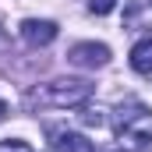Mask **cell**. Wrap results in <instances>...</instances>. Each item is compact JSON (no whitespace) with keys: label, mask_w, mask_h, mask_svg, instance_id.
I'll return each mask as SVG.
<instances>
[{"label":"cell","mask_w":152,"mask_h":152,"mask_svg":"<svg viewBox=\"0 0 152 152\" xmlns=\"http://www.w3.org/2000/svg\"><path fill=\"white\" fill-rule=\"evenodd\" d=\"M113 131L124 152H145L152 145V110L138 99L120 103L113 113Z\"/></svg>","instance_id":"1"},{"label":"cell","mask_w":152,"mask_h":152,"mask_svg":"<svg viewBox=\"0 0 152 152\" xmlns=\"http://www.w3.org/2000/svg\"><path fill=\"white\" fill-rule=\"evenodd\" d=\"M92 99V85L81 81V78H60V81H50V85H39L25 96V106L28 110H75L85 106Z\"/></svg>","instance_id":"2"},{"label":"cell","mask_w":152,"mask_h":152,"mask_svg":"<svg viewBox=\"0 0 152 152\" xmlns=\"http://www.w3.org/2000/svg\"><path fill=\"white\" fill-rule=\"evenodd\" d=\"M67 60L75 67H88V71L106 67L110 64V46H103V42H78V46H71Z\"/></svg>","instance_id":"3"},{"label":"cell","mask_w":152,"mask_h":152,"mask_svg":"<svg viewBox=\"0 0 152 152\" xmlns=\"http://www.w3.org/2000/svg\"><path fill=\"white\" fill-rule=\"evenodd\" d=\"M21 39L28 46H50L57 39V25L53 21H39V18H25L21 21Z\"/></svg>","instance_id":"4"},{"label":"cell","mask_w":152,"mask_h":152,"mask_svg":"<svg viewBox=\"0 0 152 152\" xmlns=\"http://www.w3.org/2000/svg\"><path fill=\"white\" fill-rule=\"evenodd\" d=\"M50 145H53V152H96L81 134L64 131V127H50Z\"/></svg>","instance_id":"5"},{"label":"cell","mask_w":152,"mask_h":152,"mask_svg":"<svg viewBox=\"0 0 152 152\" xmlns=\"http://www.w3.org/2000/svg\"><path fill=\"white\" fill-rule=\"evenodd\" d=\"M131 67H134L138 75H152V36L138 39V42L131 46Z\"/></svg>","instance_id":"6"},{"label":"cell","mask_w":152,"mask_h":152,"mask_svg":"<svg viewBox=\"0 0 152 152\" xmlns=\"http://www.w3.org/2000/svg\"><path fill=\"white\" fill-rule=\"evenodd\" d=\"M78 110H81V124H85V127H103V124H106V117H103L99 106H88V103H85V106H78Z\"/></svg>","instance_id":"7"},{"label":"cell","mask_w":152,"mask_h":152,"mask_svg":"<svg viewBox=\"0 0 152 152\" xmlns=\"http://www.w3.org/2000/svg\"><path fill=\"white\" fill-rule=\"evenodd\" d=\"M117 7V0H88V11L92 14H110Z\"/></svg>","instance_id":"8"},{"label":"cell","mask_w":152,"mask_h":152,"mask_svg":"<svg viewBox=\"0 0 152 152\" xmlns=\"http://www.w3.org/2000/svg\"><path fill=\"white\" fill-rule=\"evenodd\" d=\"M0 152H32V145H25V142H0Z\"/></svg>","instance_id":"9"},{"label":"cell","mask_w":152,"mask_h":152,"mask_svg":"<svg viewBox=\"0 0 152 152\" xmlns=\"http://www.w3.org/2000/svg\"><path fill=\"white\" fill-rule=\"evenodd\" d=\"M7 50H11V36L0 28V53H7Z\"/></svg>","instance_id":"10"},{"label":"cell","mask_w":152,"mask_h":152,"mask_svg":"<svg viewBox=\"0 0 152 152\" xmlns=\"http://www.w3.org/2000/svg\"><path fill=\"white\" fill-rule=\"evenodd\" d=\"M7 120V103H0V124Z\"/></svg>","instance_id":"11"}]
</instances>
